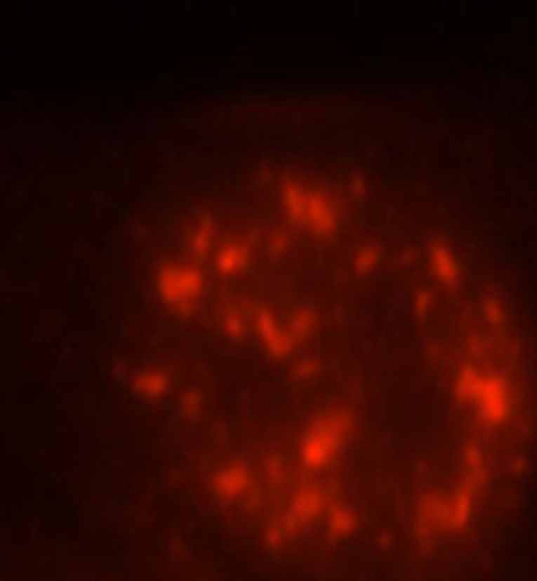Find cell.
Listing matches in <instances>:
<instances>
[{"label": "cell", "mask_w": 537, "mask_h": 581, "mask_svg": "<svg viewBox=\"0 0 537 581\" xmlns=\"http://www.w3.org/2000/svg\"><path fill=\"white\" fill-rule=\"evenodd\" d=\"M257 325H259L260 338L265 339L267 347L271 354L283 355L285 352L291 349V338L287 331H283L277 325V321L273 319V315L269 313V309L260 307L259 313H257Z\"/></svg>", "instance_id": "3957f363"}, {"label": "cell", "mask_w": 537, "mask_h": 581, "mask_svg": "<svg viewBox=\"0 0 537 581\" xmlns=\"http://www.w3.org/2000/svg\"><path fill=\"white\" fill-rule=\"evenodd\" d=\"M138 389H142L144 394H162L166 386H168V380L164 373H158V371H147V373H142L135 382Z\"/></svg>", "instance_id": "52a82bcc"}, {"label": "cell", "mask_w": 537, "mask_h": 581, "mask_svg": "<svg viewBox=\"0 0 537 581\" xmlns=\"http://www.w3.org/2000/svg\"><path fill=\"white\" fill-rule=\"evenodd\" d=\"M283 198H285V208L289 218L303 228L327 232L336 226V212L326 200V196H321L319 192L305 190L297 182H287Z\"/></svg>", "instance_id": "6da1fadb"}, {"label": "cell", "mask_w": 537, "mask_h": 581, "mask_svg": "<svg viewBox=\"0 0 537 581\" xmlns=\"http://www.w3.org/2000/svg\"><path fill=\"white\" fill-rule=\"evenodd\" d=\"M156 289L172 309L190 311L202 290V273L192 265H166L156 274Z\"/></svg>", "instance_id": "7a4b0ae2"}, {"label": "cell", "mask_w": 537, "mask_h": 581, "mask_svg": "<svg viewBox=\"0 0 537 581\" xmlns=\"http://www.w3.org/2000/svg\"><path fill=\"white\" fill-rule=\"evenodd\" d=\"M430 265H432V271L439 276L440 281H444L446 285L449 283H455L458 279V262L453 257V253L449 251V246L444 242H437L432 246V253H430Z\"/></svg>", "instance_id": "5b68a950"}, {"label": "cell", "mask_w": 537, "mask_h": 581, "mask_svg": "<svg viewBox=\"0 0 537 581\" xmlns=\"http://www.w3.org/2000/svg\"><path fill=\"white\" fill-rule=\"evenodd\" d=\"M311 323H313V311L310 307H297L291 313V327L297 335L307 333L311 329Z\"/></svg>", "instance_id": "ba28073f"}, {"label": "cell", "mask_w": 537, "mask_h": 581, "mask_svg": "<svg viewBox=\"0 0 537 581\" xmlns=\"http://www.w3.org/2000/svg\"><path fill=\"white\" fill-rule=\"evenodd\" d=\"M212 232H214V228H212V222L208 216H204V218L194 226V230H192V234H190V248L194 251L196 255H202V253L208 248V244H211L212 241Z\"/></svg>", "instance_id": "8992f818"}, {"label": "cell", "mask_w": 537, "mask_h": 581, "mask_svg": "<svg viewBox=\"0 0 537 581\" xmlns=\"http://www.w3.org/2000/svg\"><path fill=\"white\" fill-rule=\"evenodd\" d=\"M430 301H432V297L428 295V293H424V295H418V299H416V309L418 311H428V305H430Z\"/></svg>", "instance_id": "8fae6325"}, {"label": "cell", "mask_w": 537, "mask_h": 581, "mask_svg": "<svg viewBox=\"0 0 537 581\" xmlns=\"http://www.w3.org/2000/svg\"><path fill=\"white\" fill-rule=\"evenodd\" d=\"M223 323H225V327H227V331L230 333V335H241V333H243L244 319L241 317V313H239V311H234V309L227 311V313H225V319H223Z\"/></svg>", "instance_id": "30bf717a"}, {"label": "cell", "mask_w": 537, "mask_h": 581, "mask_svg": "<svg viewBox=\"0 0 537 581\" xmlns=\"http://www.w3.org/2000/svg\"><path fill=\"white\" fill-rule=\"evenodd\" d=\"M251 257V248L243 241H230L225 246H220L218 255H216V269L223 274H232L237 271L244 269V265L248 262Z\"/></svg>", "instance_id": "277c9868"}, {"label": "cell", "mask_w": 537, "mask_h": 581, "mask_svg": "<svg viewBox=\"0 0 537 581\" xmlns=\"http://www.w3.org/2000/svg\"><path fill=\"white\" fill-rule=\"evenodd\" d=\"M378 257H380V251L376 248L374 244H364V246H359L358 253H356V258H354L356 269H358V271H368L372 265L378 262Z\"/></svg>", "instance_id": "9c48e42d"}]
</instances>
